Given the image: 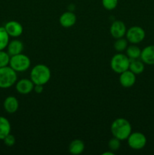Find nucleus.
Segmentation results:
<instances>
[{"mask_svg": "<svg viewBox=\"0 0 154 155\" xmlns=\"http://www.w3.org/2000/svg\"><path fill=\"white\" fill-rule=\"evenodd\" d=\"M131 125L128 120L125 118H117L111 124L110 130L114 137L120 141L128 139L131 133Z\"/></svg>", "mask_w": 154, "mask_h": 155, "instance_id": "f257e3e1", "label": "nucleus"}, {"mask_svg": "<svg viewBox=\"0 0 154 155\" xmlns=\"http://www.w3.org/2000/svg\"><path fill=\"white\" fill-rule=\"evenodd\" d=\"M5 29L9 36L11 37H18L21 36L24 31L23 26L16 21H10L5 25Z\"/></svg>", "mask_w": 154, "mask_h": 155, "instance_id": "6e6552de", "label": "nucleus"}, {"mask_svg": "<svg viewBox=\"0 0 154 155\" xmlns=\"http://www.w3.org/2000/svg\"><path fill=\"white\" fill-rule=\"evenodd\" d=\"M130 58L125 54L118 53L113 56L110 61L111 69L116 74H121L129 69Z\"/></svg>", "mask_w": 154, "mask_h": 155, "instance_id": "39448f33", "label": "nucleus"}, {"mask_svg": "<svg viewBox=\"0 0 154 155\" xmlns=\"http://www.w3.org/2000/svg\"><path fill=\"white\" fill-rule=\"evenodd\" d=\"M9 35L3 27H0V50H4L9 42Z\"/></svg>", "mask_w": 154, "mask_h": 155, "instance_id": "aec40b11", "label": "nucleus"}, {"mask_svg": "<svg viewBox=\"0 0 154 155\" xmlns=\"http://www.w3.org/2000/svg\"><path fill=\"white\" fill-rule=\"evenodd\" d=\"M136 82V76L130 70L121 73L119 76V83L125 88H130L134 85Z\"/></svg>", "mask_w": 154, "mask_h": 155, "instance_id": "9d476101", "label": "nucleus"}, {"mask_svg": "<svg viewBox=\"0 0 154 155\" xmlns=\"http://www.w3.org/2000/svg\"><path fill=\"white\" fill-rule=\"evenodd\" d=\"M128 146L134 150H140L146 145V138L140 132L131 133L127 139Z\"/></svg>", "mask_w": 154, "mask_h": 155, "instance_id": "0eeeda50", "label": "nucleus"}, {"mask_svg": "<svg viewBox=\"0 0 154 155\" xmlns=\"http://www.w3.org/2000/svg\"><path fill=\"white\" fill-rule=\"evenodd\" d=\"M11 56L8 52L0 50V68L9 65Z\"/></svg>", "mask_w": 154, "mask_h": 155, "instance_id": "4be33fe9", "label": "nucleus"}, {"mask_svg": "<svg viewBox=\"0 0 154 155\" xmlns=\"http://www.w3.org/2000/svg\"><path fill=\"white\" fill-rule=\"evenodd\" d=\"M140 59L146 64L154 65V45H148L141 50Z\"/></svg>", "mask_w": 154, "mask_h": 155, "instance_id": "ddd939ff", "label": "nucleus"}, {"mask_svg": "<svg viewBox=\"0 0 154 155\" xmlns=\"http://www.w3.org/2000/svg\"><path fill=\"white\" fill-rule=\"evenodd\" d=\"M17 72L10 66L0 68V88L8 89L13 86L17 81Z\"/></svg>", "mask_w": 154, "mask_h": 155, "instance_id": "7ed1b4c3", "label": "nucleus"}, {"mask_svg": "<svg viewBox=\"0 0 154 155\" xmlns=\"http://www.w3.org/2000/svg\"><path fill=\"white\" fill-rule=\"evenodd\" d=\"M141 50L139 47L135 45V44L129 45L126 48V55L130 59H137L140 58Z\"/></svg>", "mask_w": 154, "mask_h": 155, "instance_id": "6ab92c4d", "label": "nucleus"}, {"mask_svg": "<svg viewBox=\"0 0 154 155\" xmlns=\"http://www.w3.org/2000/svg\"><path fill=\"white\" fill-rule=\"evenodd\" d=\"M85 144L83 141L80 139H75L72 141L69 145V151L72 154L78 155L84 151Z\"/></svg>", "mask_w": 154, "mask_h": 155, "instance_id": "dca6fc26", "label": "nucleus"}, {"mask_svg": "<svg viewBox=\"0 0 154 155\" xmlns=\"http://www.w3.org/2000/svg\"><path fill=\"white\" fill-rule=\"evenodd\" d=\"M4 108L8 114H14L18 110L19 102L14 96H8L4 101Z\"/></svg>", "mask_w": 154, "mask_h": 155, "instance_id": "4468645a", "label": "nucleus"}, {"mask_svg": "<svg viewBox=\"0 0 154 155\" xmlns=\"http://www.w3.org/2000/svg\"><path fill=\"white\" fill-rule=\"evenodd\" d=\"M102 5L107 10H113L117 6L118 0H102Z\"/></svg>", "mask_w": 154, "mask_h": 155, "instance_id": "b1692460", "label": "nucleus"}, {"mask_svg": "<svg viewBox=\"0 0 154 155\" xmlns=\"http://www.w3.org/2000/svg\"><path fill=\"white\" fill-rule=\"evenodd\" d=\"M35 84L31 80L22 79L16 83V90L22 95H27L30 93L34 89Z\"/></svg>", "mask_w": 154, "mask_h": 155, "instance_id": "9b49d317", "label": "nucleus"}, {"mask_svg": "<svg viewBox=\"0 0 154 155\" xmlns=\"http://www.w3.org/2000/svg\"><path fill=\"white\" fill-rule=\"evenodd\" d=\"M120 140L119 139H117V138L114 137V136L109 141L108 146L112 151H118L119 149V148H120Z\"/></svg>", "mask_w": 154, "mask_h": 155, "instance_id": "5701e85b", "label": "nucleus"}, {"mask_svg": "<svg viewBox=\"0 0 154 155\" xmlns=\"http://www.w3.org/2000/svg\"><path fill=\"white\" fill-rule=\"evenodd\" d=\"M11 133V124L7 118L0 116V140H3Z\"/></svg>", "mask_w": 154, "mask_h": 155, "instance_id": "f3484780", "label": "nucleus"}, {"mask_svg": "<svg viewBox=\"0 0 154 155\" xmlns=\"http://www.w3.org/2000/svg\"><path fill=\"white\" fill-rule=\"evenodd\" d=\"M144 63L137 59H130L129 69L134 74H140L144 71Z\"/></svg>", "mask_w": 154, "mask_h": 155, "instance_id": "a211bd4d", "label": "nucleus"}, {"mask_svg": "<svg viewBox=\"0 0 154 155\" xmlns=\"http://www.w3.org/2000/svg\"><path fill=\"white\" fill-rule=\"evenodd\" d=\"M126 31V26L121 21H115L110 27V34L115 39L123 37Z\"/></svg>", "mask_w": 154, "mask_h": 155, "instance_id": "1a4fd4ad", "label": "nucleus"}, {"mask_svg": "<svg viewBox=\"0 0 154 155\" xmlns=\"http://www.w3.org/2000/svg\"><path fill=\"white\" fill-rule=\"evenodd\" d=\"M115 50L118 52H122V51L126 50L127 47H128V40L123 38H119V39H116V41L114 42L113 45Z\"/></svg>", "mask_w": 154, "mask_h": 155, "instance_id": "412c9836", "label": "nucleus"}, {"mask_svg": "<svg viewBox=\"0 0 154 155\" xmlns=\"http://www.w3.org/2000/svg\"><path fill=\"white\" fill-rule=\"evenodd\" d=\"M3 141H4L5 145H7V146H8V147L13 146V145L15 144V142H16L15 137L13 136V135L11 134V133L10 134L8 135V136H6L4 139H3Z\"/></svg>", "mask_w": 154, "mask_h": 155, "instance_id": "393cba45", "label": "nucleus"}, {"mask_svg": "<svg viewBox=\"0 0 154 155\" xmlns=\"http://www.w3.org/2000/svg\"><path fill=\"white\" fill-rule=\"evenodd\" d=\"M103 155H114V153H113V151H106V152L103 153L102 154Z\"/></svg>", "mask_w": 154, "mask_h": 155, "instance_id": "bb28decb", "label": "nucleus"}, {"mask_svg": "<svg viewBox=\"0 0 154 155\" xmlns=\"http://www.w3.org/2000/svg\"><path fill=\"white\" fill-rule=\"evenodd\" d=\"M33 89H34L36 93L40 94L43 92V86L42 85H35Z\"/></svg>", "mask_w": 154, "mask_h": 155, "instance_id": "a878e982", "label": "nucleus"}, {"mask_svg": "<svg viewBox=\"0 0 154 155\" xmlns=\"http://www.w3.org/2000/svg\"><path fill=\"white\" fill-rule=\"evenodd\" d=\"M60 25L65 28L72 27L76 22V16L72 12H66L60 15L59 18Z\"/></svg>", "mask_w": 154, "mask_h": 155, "instance_id": "f8f14e48", "label": "nucleus"}, {"mask_svg": "<svg viewBox=\"0 0 154 155\" xmlns=\"http://www.w3.org/2000/svg\"><path fill=\"white\" fill-rule=\"evenodd\" d=\"M31 64L30 58L26 54H18L16 55L11 56L9 66L16 72H24L27 71Z\"/></svg>", "mask_w": 154, "mask_h": 155, "instance_id": "20e7f679", "label": "nucleus"}, {"mask_svg": "<svg viewBox=\"0 0 154 155\" xmlns=\"http://www.w3.org/2000/svg\"><path fill=\"white\" fill-rule=\"evenodd\" d=\"M51 71L48 66L42 64H36L30 72V80L35 85L44 86L51 79Z\"/></svg>", "mask_w": 154, "mask_h": 155, "instance_id": "f03ea898", "label": "nucleus"}, {"mask_svg": "<svg viewBox=\"0 0 154 155\" xmlns=\"http://www.w3.org/2000/svg\"><path fill=\"white\" fill-rule=\"evenodd\" d=\"M7 48V52L8 53L9 55H16V54L22 53L23 50H24V44H23V42L21 41L18 40V39H14V40H12L8 42Z\"/></svg>", "mask_w": 154, "mask_h": 155, "instance_id": "2eb2a0df", "label": "nucleus"}, {"mask_svg": "<svg viewBox=\"0 0 154 155\" xmlns=\"http://www.w3.org/2000/svg\"><path fill=\"white\" fill-rule=\"evenodd\" d=\"M126 39L132 44H138L144 39L146 33L144 30L139 26H133L126 31Z\"/></svg>", "mask_w": 154, "mask_h": 155, "instance_id": "423d86ee", "label": "nucleus"}]
</instances>
